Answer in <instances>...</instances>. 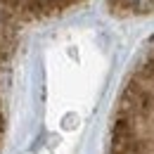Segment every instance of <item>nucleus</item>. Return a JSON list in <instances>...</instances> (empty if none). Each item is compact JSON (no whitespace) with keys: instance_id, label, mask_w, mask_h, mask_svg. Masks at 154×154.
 I'll list each match as a JSON object with an SVG mask.
<instances>
[{"instance_id":"1","label":"nucleus","mask_w":154,"mask_h":154,"mask_svg":"<svg viewBox=\"0 0 154 154\" xmlns=\"http://www.w3.org/2000/svg\"><path fill=\"white\" fill-rule=\"evenodd\" d=\"M104 154H154V45L121 88Z\"/></svg>"},{"instance_id":"2","label":"nucleus","mask_w":154,"mask_h":154,"mask_svg":"<svg viewBox=\"0 0 154 154\" xmlns=\"http://www.w3.org/2000/svg\"><path fill=\"white\" fill-rule=\"evenodd\" d=\"M81 2L83 0H0V21L19 29L21 24L57 17Z\"/></svg>"},{"instance_id":"3","label":"nucleus","mask_w":154,"mask_h":154,"mask_svg":"<svg viewBox=\"0 0 154 154\" xmlns=\"http://www.w3.org/2000/svg\"><path fill=\"white\" fill-rule=\"evenodd\" d=\"M17 45V29L0 21V147L7 131V104H5V88H7V74H10V62L14 55Z\"/></svg>"},{"instance_id":"4","label":"nucleus","mask_w":154,"mask_h":154,"mask_svg":"<svg viewBox=\"0 0 154 154\" xmlns=\"http://www.w3.org/2000/svg\"><path fill=\"white\" fill-rule=\"evenodd\" d=\"M109 10L121 17H145L154 14V0H107Z\"/></svg>"}]
</instances>
